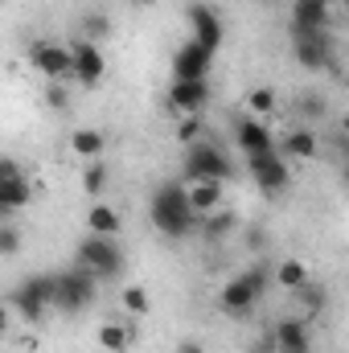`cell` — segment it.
<instances>
[{"label": "cell", "mask_w": 349, "mask_h": 353, "mask_svg": "<svg viewBox=\"0 0 349 353\" xmlns=\"http://www.w3.org/2000/svg\"><path fill=\"white\" fill-rule=\"evenodd\" d=\"M247 165H251V176H255V185H259L263 193H283L292 185V169L279 157V148L275 152H259V157H247Z\"/></svg>", "instance_id": "obj_8"}, {"label": "cell", "mask_w": 349, "mask_h": 353, "mask_svg": "<svg viewBox=\"0 0 349 353\" xmlns=\"http://www.w3.org/2000/svg\"><path fill=\"white\" fill-rule=\"evenodd\" d=\"M312 275H308V267L300 263V259H283V263L275 267V283L283 288V292H296V288H304Z\"/></svg>", "instance_id": "obj_23"}, {"label": "cell", "mask_w": 349, "mask_h": 353, "mask_svg": "<svg viewBox=\"0 0 349 353\" xmlns=\"http://www.w3.org/2000/svg\"><path fill=\"white\" fill-rule=\"evenodd\" d=\"M54 292H58V275H29L17 292H12V308L25 321H41L54 308Z\"/></svg>", "instance_id": "obj_5"}, {"label": "cell", "mask_w": 349, "mask_h": 353, "mask_svg": "<svg viewBox=\"0 0 349 353\" xmlns=\"http://www.w3.org/2000/svg\"><path fill=\"white\" fill-rule=\"evenodd\" d=\"M177 353H206V345L193 341V337H185V341H177Z\"/></svg>", "instance_id": "obj_35"}, {"label": "cell", "mask_w": 349, "mask_h": 353, "mask_svg": "<svg viewBox=\"0 0 349 353\" xmlns=\"http://www.w3.org/2000/svg\"><path fill=\"white\" fill-rule=\"evenodd\" d=\"M189 29H193V41L206 50V54H218V46H222V21L214 17V8H206V4H193L189 8Z\"/></svg>", "instance_id": "obj_13"}, {"label": "cell", "mask_w": 349, "mask_h": 353, "mask_svg": "<svg viewBox=\"0 0 349 353\" xmlns=\"http://www.w3.org/2000/svg\"><path fill=\"white\" fill-rule=\"evenodd\" d=\"M148 218H152L157 234H165V239H189L193 230H201V214L189 205V185H181V181L157 185V193L148 201Z\"/></svg>", "instance_id": "obj_1"}, {"label": "cell", "mask_w": 349, "mask_h": 353, "mask_svg": "<svg viewBox=\"0 0 349 353\" xmlns=\"http://www.w3.org/2000/svg\"><path fill=\"white\" fill-rule=\"evenodd\" d=\"M119 300H123V308H128L132 316H144V312H148V292H144V288H136V283H132V288H123V296H119Z\"/></svg>", "instance_id": "obj_29"}, {"label": "cell", "mask_w": 349, "mask_h": 353, "mask_svg": "<svg viewBox=\"0 0 349 353\" xmlns=\"http://www.w3.org/2000/svg\"><path fill=\"white\" fill-rule=\"evenodd\" d=\"M247 107H251V115L255 119H267V115H275V107H279V99H275V90L271 87H259L247 94Z\"/></svg>", "instance_id": "obj_26"}, {"label": "cell", "mask_w": 349, "mask_h": 353, "mask_svg": "<svg viewBox=\"0 0 349 353\" xmlns=\"http://www.w3.org/2000/svg\"><path fill=\"white\" fill-rule=\"evenodd\" d=\"M0 181H21V165L17 161H0Z\"/></svg>", "instance_id": "obj_34"}, {"label": "cell", "mask_w": 349, "mask_h": 353, "mask_svg": "<svg viewBox=\"0 0 349 353\" xmlns=\"http://www.w3.org/2000/svg\"><path fill=\"white\" fill-rule=\"evenodd\" d=\"M271 341H275V353H312V333H308V325L296 321V316H283V321L275 325Z\"/></svg>", "instance_id": "obj_15"}, {"label": "cell", "mask_w": 349, "mask_h": 353, "mask_svg": "<svg viewBox=\"0 0 349 353\" xmlns=\"http://www.w3.org/2000/svg\"><path fill=\"white\" fill-rule=\"evenodd\" d=\"M329 0H292V33H329Z\"/></svg>", "instance_id": "obj_11"}, {"label": "cell", "mask_w": 349, "mask_h": 353, "mask_svg": "<svg viewBox=\"0 0 349 353\" xmlns=\"http://www.w3.org/2000/svg\"><path fill=\"white\" fill-rule=\"evenodd\" d=\"M210 103V83L193 79V83H173L169 87V107L177 115H201V107Z\"/></svg>", "instance_id": "obj_14"}, {"label": "cell", "mask_w": 349, "mask_h": 353, "mask_svg": "<svg viewBox=\"0 0 349 353\" xmlns=\"http://www.w3.org/2000/svg\"><path fill=\"white\" fill-rule=\"evenodd\" d=\"M79 267H87L99 283H107V279H119V275H123L128 259H123V251H119V243H115V239L90 234V239L79 243Z\"/></svg>", "instance_id": "obj_3"}, {"label": "cell", "mask_w": 349, "mask_h": 353, "mask_svg": "<svg viewBox=\"0 0 349 353\" xmlns=\"http://www.w3.org/2000/svg\"><path fill=\"white\" fill-rule=\"evenodd\" d=\"M46 103H50L54 111H66V107H70V90L62 87V83H50V94H46Z\"/></svg>", "instance_id": "obj_32"}, {"label": "cell", "mask_w": 349, "mask_h": 353, "mask_svg": "<svg viewBox=\"0 0 349 353\" xmlns=\"http://www.w3.org/2000/svg\"><path fill=\"white\" fill-rule=\"evenodd\" d=\"M346 181H349V169H346Z\"/></svg>", "instance_id": "obj_39"}, {"label": "cell", "mask_w": 349, "mask_h": 353, "mask_svg": "<svg viewBox=\"0 0 349 353\" xmlns=\"http://www.w3.org/2000/svg\"><path fill=\"white\" fill-rule=\"evenodd\" d=\"M296 111L308 115V119H317V115L329 111V103H325V94H300V99H296Z\"/></svg>", "instance_id": "obj_30"}, {"label": "cell", "mask_w": 349, "mask_h": 353, "mask_svg": "<svg viewBox=\"0 0 349 353\" xmlns=\"http://www.w3.org/2000/svg\"><path fill=\"white\" fill-rule=\"evenodd\" d=\"M210 62H214V54H206L193 37L181 46L173 54V83H193V79H206L210 74Z\"/></svg>", "instance_id": "obj_10"}, {"label": "cell", "mask_w": 349, "mask_h": 353, "mask_svg": "<svg viewBox=\"0 0 349 353\" xmlns=\"http://www.w3.org/2000/svg\"><path fill=\"white\" fill-rule=\"evenodd\" d=\"M0 251H4V255H17V251H21V234H17L12 226L0 230Z\"/></svg>", "instance_id": "obj_33"}, {"label": "cell", "mask_w": 349, "mask_h": 353, "mask_svg": "<svg viewBox=\"0 0 349 353\" xmlns=\"http://www.w3.org/2000/svg\"><path fill=\"white\" fill-rule=\"evenodd\" d=\"M132 4H140V8H152V4H157V0H132Z\"/></svg>", "instance_id": "obj_36"}, {"label": "cell", "mask_w": 349, "mask_h": 353, "mask_svg": "<svg viewBox=\"0 0 349 353\" xmlns=\"http://www.w3.org/2000/svg\"><path fill=\"white\" fill-rule=\"evenodd\" d=\"M119 226H123V222H119V214H115L111 205H103V201H94V205L87 210V230H90V234H103V239H115V234H119Z\"/></svg>", "instance_id": "obj_20"}, {"label": "cell", "mask_w": 349, "mask_h": 353, "mask_svg": "<svg viewBox=\"0 0 349 353\" xmlns=\"http://www.w3.org/2000/svg\"><path fill=\"white\" fill-rule=\"evenodd\" d=\"M235 140H239V148H243L247 157H259V152H275V136L267 132V123H263V119H255V115L239 119V128H235Z\"/></svg>", "instance_id": "obj_16"}, {"label": "cell", "mask_w": 349, "mask_h": 353, "mask_svg": "<svg viewBox=\"0 0 349 353\" xmlns=\"http://www.w3.org/2000/svg\"><path fill=\"white\" fill-rule=\"evenodd\" d=\"M33 201V185L21 176V181H0V214H17Z\"/></svg>", "instance_id": "obj_19"}, {"label": "cell", "mask_w": 349, "mask_h": 353, "mask_svg": "<svg viewBox=\"0 0 349 353\" xmlns=\"http://www.w3.org/2000/svg\"><path fill=\"white\" fill-rule=\"evenodd\" d=\"M29 62H33V70L46 74L50 83H66V79H74V50H70V46H58V41H33Z\"/></svg>", "instance_id": "obj_7"}, {"label": "cell", "mask_w": 349, "mask_h": 353, "mask_svg": "<svg viewBox=\"0 0 349 353\" xmlns=\"http://www.w3.org/2000/svg\"><path fill=\"white\" fill-rule=\"evenodd\" d=\"M107 165H103V161H90L87 165V173H83V189H87L90 197H99V193H103V189H107Z\"/></svg>", "instance_id": "obj_27"}, {"label": "cell", "mask_w": 349, "mask_h": 353, "mask_svg": "<svg viewBox=\"0 0 349 353\" xmlns=\"http://www.w3.org/2000/svg\"><path fill=\"white\" fill-rule=\"evenodd\" d=\"M271 279H275V271L247 267L243 275H235V279H226V283H222V292H218V308H222L226 316H235V321L251 316V312H255V304L263 300V292H267V283H271Z\"/></svg>", "instance_id": "obj_2"}, {"label": "cell", "mask_w": 349, "mask_h": 353, "mask_svg": "<svg viewBox=\"0 0 349 353\" xmlns=\"http://www.w3.org/2000/svg\"><path fill=\"white\" fill-rule=\"evenodd\" d=\"M230 230H235V214H230V210H218V214L201 218V230H197V234H201L206 243H218V239H226Z\"/></svg>", "instance_id": "obj_24"}, {"label": "cell", "mask_w": 349, "mask_h": 353, "mask_svg": "<svg viewBox=\"0 0 349 353\" xmlns=\"http://www.w3.org/2000/svg\"><path fill=\"white\" fill-rule=\"evenodd\" d=\"M107 33H111V17H107V12H90L87 21H83V37L94 41V46H99Z\"/></svg>", "instance_id": "obj_28"}, {"label": "cell", "mask_w": 349, "mask_h": 353, "mask_svg": "<svg viewBox=\"0 0 349 353\" xmlns=\"http://www.w3.org/2000/svg\"><path fill=\"white\" fill-rule=\"evenodd\" d=\"M94 296H99V279L90 275L87 267H74V271H62L58 275V292H54V308L58 312H83L94 304Z\"/></svg>", "instance_id": "obj_4"}, {"label": "cell", "mask_w": 349, "mask_h": 353, "mask_svg": "<svg viewBox=\"0 0 349 353\" xmlns=\"http://www.w3.org/2000/svg\"><path fill=\"white\" fill-rule=\"evenodd\" d=\"M341 132H346V140H349V115H346V119H341Z\"/></svg>", "instance_id": "obj_37"}, {"label": "cell", "mask_w": 349, "mask_h": 353, "mask_svg": "<svg viewBox=\"0 0 349 353\" xmlns=\"http://www.w3.org/2000/svg\"><path fill=\"white\" fill-rule=\"evenodd\" d=\"M177 140H181L185 148H189L193 140H201V115H185L181 128H177Z\"/></svg>", "instance_id": "obj_31"}, {"label": "cell", "mask_w": 349, "mask_h": 353, "mask_svg": "<svg viewBox=\"0 0 349 353\" xmlns=\"http://www.w3.org/2000/svg\"><path fill=\"white\" fill-rule=\"evenodd\" d=\"M70 148H74L79 157H87V161H99L103 148H107V136H103L99 128H79V132H70Z\"/></svg>", "instance_id": "obj_21"}, {"label": "cell", "mask_w": 349, "mask_h": 353, "mask_svg": "<svg viewBox=\"0 0 349 353\" xmlns=\"http://www.w3.org/2000/svg\"><path fill=\"white\" fill-rule=\"evenodd\" d=\"M292 296H296V308H304L308 316H317V312H321V308L329 304V292H325L321 283H312V279H308L304 288H296Z\"/></svg>", "instance_id": "obj_25"}, {"label": "cell", "mask_w": 349, "mask_h": 353, "mask_svg": "<svg viewBox=\"0 0 349 353\" xmlns=\"http://www.w3.org/2000/svg\"><path fill=\"white\" fill-rule=\"evenodd\" d=\"M283 152H288V157H300V161H312V157H317V136H312L308 128H292V132L283 136Z\"/></svg>", "instance_id": "obj_22"}, {"label": "cell", "mask_w": 349, "mask_h": 353, "mask_svg": "<svg viewBox=\"0 0 349 353\" xmlns=\"http://www.w3.org/2000/svg\"><path fill=\"white\" fill-rule=\"evenodd\" d=\"M292 54L304 70H325L333 62L329 33H292Z\"/></svg>", "instance_id": "obj_9"}, {"label": "cell", "mask_w": 349, "mask_h": 353, "mask_svg": "<svg viewBox=\"0 0 349 353\" xmlns=\"http://www.w3.org/2000/svg\"><path fill=\"white\" fill-rule=\"evenodd\" d=\"M94 337H99V350H107V353H123L136 345V329L123 325V321H103Z\"/></svg>", "instance_id": "obj_18"}, {"label": "cell", "mask_w": 349, "mask_h": 353, "mask_svg": "<svg viewBox=\"0 0 349 353\" xmlns=\"http://www.w3.org/2000/svg\"><path fill=\"white\" fill-rule=\"evenodd\" d=\"M222 197H226L222 181H189V205H193L201 218L218 214V210H222Z\"/></svg>", "instance_id": "obj_17"}, {"label": "cell", "mask_w": 349, "mask_h": 353, "mask_svg": "<svg viewBox=\"0 0 349 353\" xmlns=\"http://www.w3.org/2000/svg\"><path fill=\"white\" fill-rule=\"evenodd\" d=\"M346 152H349V140H346Z\"/></svg>", "instance_id": "obj_38"}, {"label": "cell", "mask_w": 349, "mask_h": 353, "mask_svg": "<svg viewBox=\"0 0 349 353\" xmlns=\"http://www.w3.org/2000/svg\"><path fill=\"white\" fill-rule=\"evenodd\" d=\"M181 173H185V181H226V176H235V165L214 144H189Z\"/></svg>", "instance_id": "obj_6"}, {"label": "cell", "mask_w": 349, "mask_h": 353, "mask_svg": "<svg viewBox=\"0 0 349 353\" xmlns=\"http://www.w3.org/2000/svg\"><path fill=\"white\" fill-rule=\"evenodd\" d=\"M74 50V79L83 83V87H99L103 83V74H107V62H103V50L94 46V41H74L70 46Z\"/></svg>", "instance_id": "obj_12"}]
</instances>
